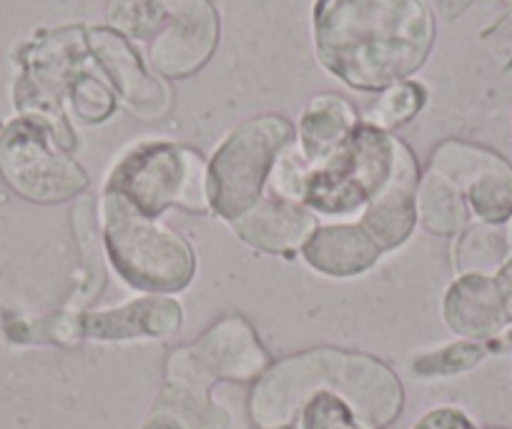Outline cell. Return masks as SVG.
I'll use <instances>...</instances> for the list:
<instances>
[{"instance_id":"cell-30","label":"cell","mask_w":512,"mask_h":429,"mask_svg":"<svg viewBox=\"0 0 512 429\" xmlns=\"http://www.w3.org/2000/svg\"><path fill=\"white\" fill-rule=\"evenodd\" d=\"M282 429H289V427H282Z\"/></svg>"},{"instance_id":"cell-13","label":"cell","mask_w":512,"mask_h":429,"mask_svg":"<svg viewBox=\"0 0 512 429\" xmlns=\"http://www.w3.org/2000/svg\"><path fill=\"white\" fill-rule=\"evenodd\" d=\"M239 239L269 254H297L317 229V214L304 204L264 194L249 211L229 221Z\"/></svg>"},{"instance_id":"cell-21","label":"cell","mask_w":512,"mask_h":429,"mask_svg":"<svg viewBox=\"0 0 512 429\" xmlns=\"http://www.w3.org/2000/svg\"><path fill=\"white\" fill-rule=\"evenodd\" d=\"M425 101L427 91L422 83L400 81L395 86L384 88L382 96L377 98V103L364 116V123H369L374 128H382V131H392V128L412 121L422 111Z\"/></svg>"},{"instance_id":"cell-12","label":"cell","mask_w":512,"mask_h":429,"mask_svg":"<svg viewBox=\"0 0 512 429\" xmlns=\"http://www.w3.org/2000/svg\"><path fill=\"white\" fill-rule=\"evenodd\" d=\"M86 41L93 58L111 81L116 96L126 103L128 111L141 118H159L169 111L171 93L156 73L141 63L131 41L108 26L86 28Z\"/></svg>"},{"instance_id":"cell-29","label":"cell","mask_w":512,"mask_h":429,"mask_svg":"<svg viewBox=\"0 0 512 429\" xmlns=\"http://www.w3.org/2000/svg\"><path fill=\"white\" fill-rule=\"evenodd\" d=\"M151 429H169V427H151Z\"/></svg>"},{"instance_id":"cell-22","label":"cell","mask_w":512,"mask_h":429,"mask_svg":"<svg viewBox=\"0 0 512 429\" xmlns=\"http://www.w3.org/2000/svg\"><path fill=\"white\" fill-rule=\"evenodd\" d=\"M294 419H297L294 429H372L347 399L327 389L309 394Z\"/></svg>"},{"instance_id":"cell-2","label":"cell","mask_w":512,"mask_h":429,"mask_svg":"<svg viewBox=\"0 0 512 429\" xmlns=\"http://www.w3.org/2000/svg\"><path fill=\"white\" fill-rule=\"evenodd\" d=\"M327 389L347 399L372 429H384L402 412L400 379L367 354L314 349L269 369L254 394L251 417L264 429L289 427L309 394Z\"/></svg>"},{"instance_id":"cell-27","label":"cell","mask_w":512,"mask_h":429,"mask_svg":"<svg viewBox=\"0 0 512 429\" xmlns=\"http://www.w3.org/2000/svg\"><path fill=\"white\" fill-rule=\"evenodd\" d=\"M472 6V0H435V8L445 21H455L457 16L467 11Z\"/></svg>"},{"instance_id":"cell-10","label":"cell","mask_w":512,"mask_h":429,"mask_svg":"<svg viewBox=\"0 0 512 429\" xmlns=\"http://www.w3.org/2000/svg\"><path fill=\"white\" fill-rule=\"evenodd\" d=\"M164 23L151 38L149 66L166 78H186L206 66L219 43V16L211 0H159Z\"/></svg>"},{"instance_id":"cell-8","label":"cell","mask_w":512,"mask_h":429,"mask_svg":"<svg viewBox=\"0 0 512 429\" xmlns=\"http://www.w3.org/2000/svg\"><path fill=\"white\" fill-rule=\"evenodd\" d=\"M269 354L241 317L221 319L191 347L176 349L166 364L169 384L189 397H204L216 379L249 382L267 369Z\"/></svg>"},{"instance_id":"cell-14","label":"cell","mask_w":512,"mask_h":429,"mask_svg":"<svg viewBox=\"0 0 512 429\" xmlns=\"http://www.w3.org/2000/svg\"><path fill=\"white\" fill-rule=\"evenodd\" d=\"M442 317L450 332L462 339H490L505 332L507 312L495 276H457L442 302Z\"/></svg>"},{"instance_id":"cell-5","label":"cell","mask_w":512,"mask_h":429,"mask_svg":"<svg viewBox=\"0 0 512 429\" xmlns=\"http://www.w3.org/2000/svg\"><path fill=\"white\" fill-rule=\"evenodd\" d=\"M103 189L118 191L151 219L171 206L199 214L211 211L209 161L181 143H134L113 164Z\"/></svg>"},{"instance_id":"cell-7","label":"cell","mask_w":512,"mask_h":429,"mask_svg":"<svg viewBox=\"0 0 512 429\" xmlns=\"http://www.w3.org/2000/svg\"><path fill=\"white\" fill-rule=\"evenodd\" d=\"M0 174L36 204H61L88 186L86 171L33 118H18L0 136Z\"/></svg>"},{"instance_id":"cell-23","label":"cell","mask_w":512,"mask_h":429,"mask_svg":"<svg viewBox=\"0 0 512 429\" xmlns=\"http://www.w3.org/2000/svg\"><path fill=\"white\" fill-rule=\"evenodd\" d=\"M76 221V236L81 244L83 264H86V284L81 289V304H88L93 297H98L106 284V271H103V249L98 244V226H96V209L93 199H81L78 209L73 211Z\"/></svg>"},{"instance_id":"cell-25","label":"cell","mask_w":512,"mask_h":429,"mask_svg":"<svg viewBox=\"0 0 512 429\" xmlns=\"http://www.w3.org/2000/svg\"><path fill=\"white\" fill-rule=\"evenodd\" d=\"M412 429H477L465 412L455 407H440L427 412Z\"/></svg>"},{"instance_id":"cell-15","label":"cell","mask_w":512,"mask_h":429,"mask_svg":"<svg viewBox=\"0 0 512 429\" xmlns=\"http://www.w3.org/2000/svg\"><path fill=\"white\" fill-rule=\"evenodd\" d=\"M382 254V246L364 231V226L349 221L319 224L302 249L304 261L312 269L337 279L364 274Z\"/></svg>"},{"instance_id":"cell-6","label":"cell","mask_w":512,"mask_h":429,"mask_svg":"<svg viewBox=\"0 0 512 429\" xmlns=\"http://www.w3.org/2000/svg\"><path fill=\"white\" fill-rule=\"evenodd\" d=\"M297 138L289 118L256 116L229 133L209 161L211 211L234 221L267 194L277 156Z\"/></svg>"},{"instance_id":"cell-1","label":"cell","mask_w":512,"mask_h":429,"mask_svg":"<svg viewBox=\"0 0 512 429\" xmlns=\"http://www.w3.org/2000/svg\"><path fill=\"white\" fill-rule=\"evenodd\" d=\"M435 16L427 0H317L314 48L354 91H384L430 58Z\"/></svg>"},{"instance_id":"cell-24","label":"cell","mask_w":512,"mask_h":429,"mask_svg":"<svg viewBox=\"0 0 512 429\" xmlns=\"http://www.w3.org/2000/svg\"><path fill=\"white\" fill-rule=\"evenodd\" d=\"M108 28L126 38L149 41L164 23V8L159 0H108Z\"/></svg>"},{"instance_id":"cell-19","label":"cell","mask_w":512,"mask_h":429,"mask_svg":"<svg viewBox=\"0 0 512 429\" xmlns=\"http://www.w3.org/2000/svg\"><path fill=\"white\" fill-rule=\"evenodd\" d=\"M507 254H510L507 226L482 224V221L465 226V229L460 231V236H457L455 249H452L457 276H495L497 269L505 264Z\"/></svg>"},{"instance_id":"cell-4","label":"cell","mask_w":512,"mask_h":429,"mask_svg":"<svg viewBox=\"0 0 512 429\" xmlns=\"http://www.w3.org/2000/svg\"><path fill=\"white\" fill-rule=\"evenodd\" d=\"M103 249L128 286L151 294L186 289L196 274L189 241L171 226L141 214L126 196L103 189L98 201Z\"/></svg>"},{"instance_id":"cell-18","label":"cell","mask_w":512,"mask_h":429,"mask_svg":"<svg viewBox=\"0 0 512 429\" xmlns=\"http://www.w3.org/2000/svg\"><path fill=\"white\" fill-rule=\"evenodd\" d=\"M417 221L430 234L455 236L470 226V206L455 184L442 179L435 171H427L417 184Z\"/></svg>"},{"instance_id":"cell-3","label":"cell","mask_w":512,"mask_h":429,"mask_svg":"<svg viewBox=\"0 0 512 429\" xmlns=\"http://www.w3.org/2000/svg\"><path fill=\"white\" fill-rule=\"evenodd\" d=\"M412 176H420V171L407 143L359 121L342 149L327 164L309 171L304 206L319 216L347 219L362 214L382 191Z\"/></svg>"},{"instance_id":"cell-17","label":"cell","mask_w":512,"mask_h":429,"mask_svg":"<svg viewBox=\"0 0 512 429\" xmlns=\"http://www.w3.org/2000/svg\"><path fill=\"white\" fill-rule=\"evenodd\" d=\"M417 184L420 176L397 181L387 191L377 196L367 209L362 211L359 224L369 236L382 246V251L397 249L412 236L417 226Z\"/></svg>"},{"instance_id":"cell-9","label":"cell","mask_w":512,"mask_h":429,"mask_svg":"<svg viewBox=\"0 0 512 429\" xmlns=\"http://www.w3.org/2000/svg\"><path fill=\"white\" fill-rule=\"evenodd\" d=\"M427 171L455 184L470 214L482 224H507L512 219V166L495 151L450 138L432 151Z\"/></svg>"},{"instance_id":"cell-11","label":"cell","mask_w":512,"mask_h":429,"mask_svg":"<svg viewBox=\"0 0 512 429\" xmlns=\"http://www.w3.org/2000/svg\"><path fill=\"white\" fill-rule=\"evenodd\" d=\"M181 317L184 312L176 299L144 297L118 309L61 314L53 322V334L61 342H78V339L121 342V339L139 337H169L181 327Z\"/></svg>"},{"instance_id":"cell-20","label":"cell","mask_w":512,"mask_h":429,"mask_svg":"<svg viewBox=\"0 0 512 429\" xmlns=\"http://www.w3.org/2000/svg\"><path fill=\"white\" fill-rule=\"evenodd\" d=\"M510 347L512 327H507L505 332L490 339H462V342L447 344L437 352L422 354L420 359H415V372H420L422 377H452V374H462L477 367L487 354L505 352Z\"/></svg>"},{"instance_id":"cell-26","label":"cell","mask_w":512,"mask_h":429,"mask_svg":"<svg viewBox=\"0 0 512 429\" xmlns=\"http://www.w3.org/2000/svg\"><path fill=\"white\" fill-rule=\"evenodd\" d=\"M507 241H510V254H507L505 264L497 269L495 281L500 286V294H502V302H505V312H507V324L512 327V219L507 221Z\"/></svg>"},{"instance_id":"cell-16","label":"cell","mask_w":512,"mask_h":429,"mask_svg":"<svg viewBox=\"0 0 512 429\" xmlns=\"http://www.w3.org/2000/svg\"><path fill=\"white\" fill-rule=\"evenodd\" d=\"M359 126V116L347 98L319 93L304 108L297 126V146L312 169L327 164Z\"/></svg>"},{"instance_id":"cell-28","label":"cell","mask_w":512,"mask_h":429,"mask_svg":"<svg viewBox=\"0 0 512 429\" xmlns=\"http://www.w3.org/2000/svg\"><path fill=\"white\" fill-rule=\"evenodd\" d=\"M485 429H505V427H485Z\"/></svg>"}]
</instances>
